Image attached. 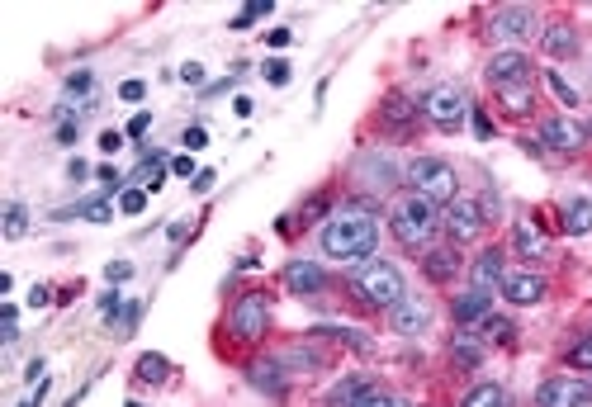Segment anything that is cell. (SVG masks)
Wrapping results in <instances>:
<instances>
[{
    "mask_svg": "<svg viewBox=\"0 0 592 407\" xmlns=\"http://www.w3.org/2000/svg\"><path fill=\"white\" fill-rule=\"evenodd\" d=\"M379 247V223L365 209H341L337 218H327L323 228V256L341 261V266H360L370 261Z\"/></svg>",
    "mask_w": 592,
    "mask_h": 407,
    "instance_id": "6da1fadb",
    "label": "cell"
},
{
    "mask_svg": "<svg viewBox=\"0 0 592 407\" xmlns=\"http://www.w3.org/2000/svg\"><path fill=\"white\" fill-rule=\"evenodd\" d=\"M351 289H356L360 303H370V308H384V313H394L398 303L408 299V284H403V275H398V266H389V261H360L356 275H351Z\"/></svg>",
    "mask_w": 592,
    "mask_h": 407,
    "instance_id": "7a4b0ae2",
    "label": "cell"
},
{
    "mask_svg": "<svg viewBox=\"0 0 592 407\" xmlns=\"http://www.w3.org/2000/svg\"><path fill=\"white\" fill-rule=\"evenodd\" d=\"M389 228H394V237L403 242V247H427L431 237H436V228H441V213H436V204H427L422 195H403L389 209Z\"/></svg>",
    "mask_w": 592,
    "mask_h": 407,
    "instance_id": "3957f363",
    "label": "cell"
},
{
    "mask_svg": "<svg viewBox=\"0 0 592 407\" xmlns=\"http://www.w3.org/2000/svg\"><path fill=\"white\" fill-rule=\"evenodd\" d=\"M403 180L413 185V195H422L427 204H455L460 199V176H455V166L441 157H417L408 161V171H403Z\"/></svg>",
    "mask_w": 592,
    "mask_h": 407,
    "instance_id": "277c9868",
    "label": "cell"
},
{
    "mask_svg": "<svg viewBox=\"0 0 592 407\" xmlns=\"http://www.w3.org/2000/svg\"><path fill=\"white\" fill-rule=\"evenodd\" d=\"M228 327H233L237 341H261L270 332V299L266 294H242L228 313Z\"/></svg>",
    "mask_w": 592,
    "mask_h": 407,
    "instance_id": "5b68a950",
    "label": "cell"
},
{
    "mask_svg": "<svg viewBox=\"0 0 592 407\" xmlns=\"http://www.w3.org/2000/svg\"><path fill=\"white\" fill-rule=\"evenodd\" d=\"M484 223H488V209L469 195H460L455 204H446V213H441V228L450 232L455 247H460V242H474V237L484 232Z\"/></svg>",
    "mask_w": 592,
    "mask_h": 407,
    "instance_id": "8992f818",
    "label": "cell"
},
{
    "mask_svg": "<svg viewBox=\"0 0 592 407\" xmlns=\"http://www.w3.org/2000/svg\"><path fill=\"white\" fill-rule=\"evenodd\" d=\"M422 114H427L436 128H460L469 114V100L460 86H431L427 100H422Z\"/></svg>",
    "mask_w": 592,
    "mask_h": 407,
    "instance_id": "52a82bcc",
    "label": "cell"
},
{
    "mask_svg": "<svg viewBox=\"0 0 592 407\" xmlns=\"http://www.w3.org/2000/svg\"><path fill=\"white\" fill-rule=\"evenodd\" d=\"M592 403V384L574 379V374H555L536 389V407H588Z\"/></svg>",
    "mask_w": 592,
    "mask_h": 407,
    "instance_id": "ba28073f",
    "label": "cell"
},
{
    "mask_svg": "<svg viewBox=\"0 0 592 407\" xmlns=\"http://www.w3.org/2000/svg\"><path fill=\"white\" fill-rule=\"evenodd\" d=\"M488 86L493 90H512V86H531V57L517 48H503L488 62Z\"/></svg>",
    "mask_w": 592,
    "mask_h": 407,
    "instance_id": "9c48e42d",
    "label": "cell"
},
{
    "mask_svg": "<svg viewBox=\"0 0 592 407\" xmlns=\"http://www.w3.org/2000/svg\"><path fill=\"white\" fill-rule=\"evenodd\" d=\"M488 34L503 38V43L531 38L536 34V10H526V5H503V10H493V19H488Z\"/></svg>",
    "mask_w": 592,
    "mask_h": 407,
    "instance_id": "30bf717a",
    "label": "cell"
},
{
    "mask_svg": "<svg viewBox=\"0 0 592 407\" xmlns=\"http://www.w3.org/2000/svg\"><path fill=\"white\" fill-rule=\"evenodd\" d=\"M498 289H503V299L517 303V308H531V303L545 299V280H540V275H531V270H507Z\"/></svg>",
    "mask_w": 592,
    "mask_h": 407,
    "instance_id": "8fae6325",
    "label": "cell"
},
{
    "mask_svg": "<svg viewBox=\"0 0 592 407\" xmlns=\"http://www.w3.org/2000/svg\"><path fill=\"white\" fill-rule=\"evenodd\" d=\"M540 142H550L555 152H578V147L588 142V128L578 124V119H564V114H559V119H545V124H540Z\"/></svg>",
    "mask_w": 592,
    "mask_h": 407,
    "instance_id": "7c38bea8",
    "label": "cell"
},
{
    "mask_svg": "<svg viewBox=\"0 0 592 407\" xmlns=\"http://www.w3.org/2000/svg\"><path fill=\"white\" fill-rule=\"evenodd\" d=\"M389 322H394L398 337H417V332H427V327H431V308L422 299H413V294H408V299H403L394 313H389Z\"/></svg>",
    "mask_w": 592,
    "mask_h": 407,
    "instance_id": "4fadbf2b",
    "label": "cell"
},
{
    "mask_svg": "<svg viewBox=\"0 0 592 407\" xmlns=\"http://www.w3.org/2000/svg\"><path fill=\"white\" fill-rule=\"evenodd\" d=\"M323 284H327V275H323L318 261H289L285 266V289L289 294H299V299H304V294H318Z\"/></svg>",
    "mask_w": 592,
    "mask_h": 407,
    "instance_id": "5bb4252c",
    "label": "cell"
},
{
    "mask_svg": "<svg viewBox=\"0 0 592 407\" xmlns=\"http://www.w3.org/2000/svg\"><path fill=\"white\" fill-rule=\"evenodd\" d=\"M503 275H507V270H503V251H498V247L479 251V261L469 266V280H474V289H488V294L503 284Z\"/></svg>",
    "mask_w": 592,
    "mask_h": 407,
    "instance_id": "9a60e30c",
    "label": "cell"
},
{
    "mask_svg": "<svg viewBox=\"0 0 592 407\" xmlns=\"http://www.w3.org/2000/svg\"><path fill=\"white\" fill-rule=\"evenodd\" d=\"M422 270H427V280L450 284L455 275H460V251L455 247H431L427 256H422Z\"/></svg>",
    "mask_w": 592,
    "mask_h": 407,
    "instance_id": "2e32d148",
    "label": "cell"
},
{
    "mask_svg": "<svg viewBox=\"0 0 592 407\" xmlns=\"http://www.w3.org/2000/svg\"><path fill=\"white\" fill-rule=\"evenodd\" d=\"M540 48L550 57H574L578 53V34H574V24H564V19H555V24H545L540 29Z\"/></svg>",
    "mask_w": 592,
    "mask_h": 407,
    "instance_id": "e0dca14e",
    "label": "cell"
},
{
    "mask_svg": "<svg viewBox=\"0 0 592 407\" xmlns=\"http://www.w3.org/2000/svg\"><path fill=\"white\" fill-rule=\"evenodd\" d=\"M488 313H493V294H488V289H469V294L455 299V322H460V327H474V322H484Z\"/></svg>",
    "mask_w": 592,
    "mask_h": 407,
    "instance_id": "ac0fdd59",
    "label": "cell"
},
{
    "mask_svg": "<svg viewBox=\"0 0 592 407\" xmlns=\"http://www.w3.org/2000/svg\"><path fill=\"white\" fill-rule=\"evenodd\" d=\"M559 223H564V232L569 237H588L592 232V199H564V209H559Z\"/></svg>",
    "mask_w": 592,
    "mask_h": 407,
    "instance_id": "d6986e66",
    "label": "cell"
},
{
    "mask_svg": "<svg viewBox=\"0 0 592 407\" xmlns=\"http://www.w3.org/2000/svg\"><path fill=\"white\" fill-rule=\"evenodd\" d=\"M512 247H517V256H545V232L531 218H521L517 228H512Z\"/></svg>",
    "mask_w": 592,
    "mask_h": 407,
    "instance_id": "ffe728a7",
    "label": "cell"
},
{
    "mask_svg": "<svg viewBox=\"0 0 592 407\" xmlns=\"http://www.w3.org/2000/svg\"><path fill=\"white\" fill-rule=\"evenodd\" d=\"M450 355H455V365H479L484 360V346H479V337L474 332H455V341H450Z\"/></svg>",
    "mask_w": 592,
    "mask_h": 407,
    "instance_id": "44dd1931",
    "label": "cell"
},
{
    "mask_svg": "<svg viewBox=\"0 0 592 407\" xmlns=\"http://www.w3.org/2000/svg\"><path fill=\"white\" fill-rule=\"evenodd\" d=\"M252 384H256V389H266V393H275V398L285 393V379H280V365H275V360H256V365H252Z\"/></svg>",
    "mask_w": 592,
    "mask_h": 407,
    "instance_id": "7402d4cb",
    "label": "cell"
},
{
    "mask_svg": "<svg viewBox=\"0 0 592 407\" xmlns=\"http://www.w3.org/2000/svg\"><path fill=\"white\" fill-rule=\"evenodd\" d=\"M460 407H507V389L503 384H479V389L465 393V403Z\"/></svg>",
    "mask_w": 592,
    "mask_h": 407,
    "instance_id": "603a6c76",
    "label": "cell"
},
{
    "mask_svg": "<svg viewBox=\"0 0 592 407\" xmlns=\"http://www.w3.org/2000/svg\"><path fill=\"white\" fill-rule=\"evenodd\" d=\"M498 95H503V109L507 114H531V105H536V90L531 86H512V90H498Z\"/></svg>",
    "mask_w": 592,
    "mask_h": 407,
    "instance_id": "cb8c5ba5",
    "label": "cell"
},
{
    "mask_svg": "<svg viewBox=\"0 0 592 407\" xmlns=\"http://www.w3.org/2000/svg\"><path fill=\"white\" fill-rule=\"evenodd\" d=\"M29 232V209L24 204H5V242H19Z\"/></svg>",
    "mask_w": 592,
    "mask_h": 407,
    "instance_id": "d4e9b609",
    "label": "cell"
},
{
    "mask_svg": "<svg viewBox=\"0 0 592 407\" xmlns=\"http://www.w3.org/2000/svg\"><path fill=\"white\" fill-rule=\"evenodd\" d=\"M166 370H171L166 355H143V360H138V379H143V384H162Z\"/></svg>",
    "mask_w": 592,
    "mask_h": 407,
    "instance_id": "484cf974",
    "label": "cell"
},
{
    "mask_svg": "<svg viewBox=\"0 0 592 407\" xmlns=\"http://www.w3.org/2000/svg\"><path fill=\"white\" fill-rule=\"evenodd\" d=\"M57 218H90V223H109V204H105V199H90V204H76V209H62Z\"/></svg>",
    "mask_w": 592,
    "mask_h": 407,
    "instance_id": "4316f807",
    "label": "cell"
},
{
    "mask_svg": "<svg viewBox=\"0 0 592 407\" xmlns=\"http://www.w3.org/2000/svg\"><path fill=\"white\" fill-rule=\"evenodd\" d=\"M133 180H143V190H162V180H166V161H162V157L143 161V171H138Z\"/></svg>",
    "mask_w": 592,
    "mask_h": 407,
    "instance_id": "83f0119b",
    "label": "cell"
},
{
    "mask_svg": "<svg viewBox=\"0 0 592 407\" xmlns=\"http://www.w3.org/2000/svg\"><path fill=\"white\" fill-rule=\"evenodd\" d=\"M408 114H413V105H408L403 95H394V100H384V124H408Z\"/></svg>",
    "mask_w": 592,
    "mask_h": 407,
    "instance_id": "f1b7e54d",
    "label": "cell"
},
{
    "mask_svg": "<svg viewBox=\"0 0 592 407\" xmlns=\"http://www.w3.org/2000/svg\"><path fill=\"white\" fill-rule=\"evenodd\" d=\"M351 407H394V393H384L379 384H370V389L360 393V398H356Z\"/></svg>",
    "mask_w": 592,
    "mask_h": 407,
    "instance_id": "f546056e",
    "label": "cell"
},
{
    "mask_svg": "<svg viewBox=\"0 0 592 407\" xmlns=\"http://www.w3.org/2000/svg\"><path fill=\"white\" fill-rule=\"evenodd\" d=\"M545 81H550V90H555V95L564 100V105H578V90L569 86V81H564L559 71H545Z\"/></svg>",
    "mask_w": 592,
    "mask_h": 407,
    "instance_id": "4dcf8cb0",
    "label": "cell"
},
{
    "mask_svg": "<svg viewBox=\"0 0 592 407\" xmlns=\"http://www.w3.org/2000/svg\"><path fill=\"white\" fill-rule=\"evenodd\" d=\"M569 365H574V370H592V332L569 351Z\"/></svg>",
    "mask_w": 592,
    "mask_h": 407,
    "instance_id": "1f68e13d",
    "label": "cell"
},
{
    "mask_svg": "<svg viewBox=\"0 0 592 407\" xmlns=\"http://www.w3.org/2000/svg\"><path fill=\"white\" fill-rule=\"evenodd\" d=\"M484 332H488L493 341H512V332H517V327H512L507 318H493V313H488V318H484Z\"/></svg>",
    "mask_w": 592,
    "mask_h": 407,
    "instance_id": "d6a6232c",
    "label": "cell"
},
{
    "mask_svg": "<svg viewBox=\"0 0 592 407\" xmlns=\"http://www.w3.org/2000/svg\"><path fill=\"white\" fill-rule=\"evenodd\" d=\"M266 81L270 86H289V62L285 57H270L266 62Z\"/></svg>",
    "mask_w": 592,
    "mask_h": 407,
    "instance_id": "836d02e7",
    "label": "cell"
},
{
    "mask_svg": "<svg viewBox=\"0 0 592 407\" xmlns=\"http://www.w3.org/2000/svg\"><path fill=\"white\" fill-rule=\"evenodd\" d=\"M119 209H124V213H143L147 209V190H124V195H119Z\"/></svg>",
    "mask_w": 592,
    "mask_h": 407,
    "instance_id": "e575fe53",
    "label": "cell"
},
{
    "mask_svg": "<svg viewBox=\"0 0 592 407\" xmlns=\"http://www.w3.org/2000/svg\"><path fill=\"white\" fill-rule=\"evenodd\" d=\"M90 86H95L90 71H72V76H67V95H90Z\"/></svg>",
    "mask_w": 592,
    "mask_h": 407,
    "instance_id": "d590c367",
    "label": "cell"
},
{
    "mask_svg": "<svg viewBox=\"0 0 592 407\" xmlns=\"http://www.w3.org/2000/svg\"><path fill=\"white\" fill-rule=\"evenodd\" d=\"M266 10H270V0H256V5H247V10L233 19V29H247V24H252V19H261Z\"/></svg>",
    "mask_w": 592,
    "mask_h": 407,
    "instance_id": "8d00e7d4",
    "label": "cell"
},
{
    "mask_svg": "<svg viewBox=\"0 0 592 407\" xmlns=\"http://www.w3.org/2000/svg\"><path fill=\"white\" fill-rule=\"evenodd\" d=\"M180 142H185V147H190V152H199V147H209V128H204V124L185 128V138H180Z\"/></svg>",
    "mask_w": 592,
    "mask_h": 407,
    "instance_id": "74e56055",
    "label": "cell"
},
{
    "mask_svg": "<svg viewBox=\"0 0 592 407\" xmlns=\"http://www.w3.org/2000/svg\"><path fill=\"white\" fill-rule=\"evenodd\" d=\"M180 81H185V86H204V67H199V62H185V67H180Z\"/></svg>",
    "mask_w": 592,
    "mask_h": 407,
    "instance_id": "f35d334b",
    "label": "cell"
},
{
    "mask_svg": "<svg viewBox=\"0 0 592 407\" xmlns=\"http://www.w3.org/2000/svg\"><path fill=\"white\" fill-rule=\"evenodd\" d=\"M53 303V289L48 284H34V294H29V308H48Z\"/></svg>",
    "mask_w": 592,
    "mask_h": 407,
    "instance_id": "ab89813d",
    "label": "cell"
},
{
    "mask_svg": "<svg viewBox=\"0 0 592 407\" xmlns=\"http://www.w3.org/2000/svg\"><path fill=\"white\" fill-rule=\"evenodd\" d=\"M109 284H119V280H128V275H133V266H128V261H109Z\"/></svg>",
    "mask_w": 592,
    "mask_h": 407,
    "instance_id": "60d3db41",
    "label": "cell"
},
{
    "mask_svg": "<svg viewBox=\"0 0 592 407\" xmlns=\"http://www.w3.org/2000/svg\"><path fill=\"white\" fill-rule=\"evenodd\" d=\"M214 171H199V176L195 180H190V190H195V195H204V190H214Z\"/></svg>",
    "mask_w": 592,
    "mask_h": 407,
    "instance_id": "b9f144b4",
    "label": "cell"
},
{
    "mask_svg": "<svg viewBox=\"0 0 592 407\" xmlns=\"http://www.w3.org/2000/svg\"><path fill=\"white\" fill-rule=\"evenodd\" d=\"M100 147H105V152H119V147H124V133L105 128V133H100Z\"/></svg>",
    "mask_w": 592,
    "mask_h": 407,
    "instance_id": "7bdbcfd3",
    "label": "cell"
},
{
    "mask_svg": "<svg viewBox=\"0 0 592 407\" xmlns=\"http://www.w3.org/2000/svg\"><path fill=\"white\" fill-rule=\"evenodd\" d=\"M119 95H124V100H143L147 86H143V81H124V86H119Z\"/></svg>",
    "mask_w": 592,
    "mask_h": 407,
    "instance_id": "ee69618b",
    "label": "cell"
},
{
    "mask_svg": "<svg viewBox=\"0 0 592 407\" xmlns=\"http://www.w3.org/2000/svg\"><path fill=\"white\" fill-rule=\"evenodd\" d=\"M147 128H152V114H138V119L128 124V138H143Z\"/></svg>",
    "mask_w": 592,
    "mask_h": 407,
    "instance_id": "f6af8a7d",
    "label": "cell"
},
{
    "mask_svg": "<svg viewBox=\"0 0 592 407\" xmlns=\"http://www.w3.org/2000/svg\"><path fill=\"white\" fill-rule=\"evenodd\" d=\"M171 171H176V176H190V180L199 176V171H195V161H190V157H176V161H171Z\"/></svg>",
    "mask_w": 592,
    "mask_h": 407,
    "instance_id": "bcb514c9",
    "label": "cell"
},
{
    "mask_svg": "<svg viewBox=\"0 0 592 407\" xmlns=\"http://www.w3.org/2000/svg\"><path fill=\"white\" fill-rule=\"evenodd\" d=\"M289 38H294L289 29H270V34H266V43H270V48H289Z\"/></svg>",
    "mask_w": 592,
    "mask_h": 407,
    "instance_id": "7dc6e473",
    "label": "cell"
},
{
    "mask_svg": "<svg viewBox=\"0 0 592 407\" xmlns=\"http://www.w3.org/2000/svg\"><path fill=\"white\" fill-rule=\"evenodd\" d=\"M43 393H48V379H38V389L29 393V398H24V403H19V407H38V403H43Z\"/></svg>",
    "mask_w": 592,
    "mask_h": 407,
    "instance_id": "c3c4849f",
    "label": "cell"
},
{
    "mask_svg": "<svg viewBox=\"0 0 592 407\" xmlns=\"http://www.w3.org/2000/svg\"><path fill=\"white\" fill-rule=\"evenodd\" d=\"M138 313H143V308H138V303H128L124 313H119V322H124V327H133V322H138Z\"/></svg>",
    "mask_w": 592,
    "mask_h": 407,
    "instance_id": "681fc988",
    "label": "cell"
},
{
    "mask_svg": "<svg viewBox=\"0 0 592 407\" xmlns=\"http://www.w3.org/2000/svg\"><path fill=\"white\" fill-rule=\"evenodd\" d=\"M327 209V195H318V199H313V204H308V209H304V218H318V213H323Z\"/></svg>",
    "mask_w": 592,
    "mask_h": 407,
    "instance_id": "f907efd6",
    "label": "cell"
},
{
    "mask_svg": "<svg viewBox=\"0 0 592 407\" xmlns=\"http://www.w3.org/2000/svg\"><path fill=\"white\" fill-rule=\"evenodd\" d=\"M190 237V223H171V242H185Z\"/></svg>",
    "mask_w": 592,
    "mask_h": 407,
    "instance_id": "816d5d0a",
    "label": "cell"
},
{
    "mask_svg": "<svg viewBox=\"0 0 592 407\" xmlns=\"http://www.w3.org/2000/svg\"><path fill=\"white\" fill-rule=\"evenodd\" d=\"M474 128H479V138H488V133H493V124H488V114H474Z\"/></svg>",
    "mask_w": 592,
    "mask_h": 407,
    "instance_id": "f5cc1de1",
    "label": "cell"
},
{
    "mask_svg": "<svg viewBox=\"0 0 592 407\" xmlns=\"http://www.w3.org/2000/svg\"><path fill=\"white\" fill-rule=\"evenodd\" d=\"M394 407H413V403H408V398H394Z\"/></svg>",
    "mask_w": 592,
    "mask_h": 407,
    "instance_id": "db71d44e",
    "label": "cell"
},
{
    "mask_svg": "<svg viewBox=\"0 0 592 407\" xmlns=\"http://www.w3.org/2000/svg\"><path fill=\"white\" fill-rule=\"evenodd\" d=\"M583 128H588V138H592V124H583Z\"/></svg>",
    "mask_w": 592,
    "mask_h": 407,
    "instance_id": "11a10c76",
    "label": "cell"
}]
</instances>
